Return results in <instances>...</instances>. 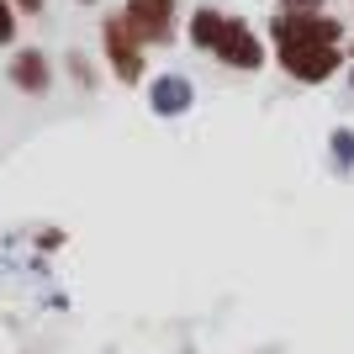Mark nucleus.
Wrapping results in <instances>:
<instances>
[{"instance_id":"obj_1","label":"nucleus","mask_w":354,"mask_h":354,"mask_svg":"<svg viewBox=\"0 0 354 354\" xmlns=\"http://www.w3.org/2000/svg\"><path fill=\"white\" fill-rule=\"evenodd\" d=\"M270 37H275V59L307 53V48H339L344 43V16L312 11V16H270Z\"/></svg>"},{"instance_id":"obj_2","label":"nucleus","mask_w":354,"mask_h":354,"mask_svg":"<svg viewBox=\"0 0 354 354\" xmlns=\"http://www.w3.org/2000/svg\"><path fill=\"white\" fill-rule=\"evenodd\" d=\"M101 53H106V69H111L117 85H143L148 80V48L138 43V32L127 27L122 11L101 16Z\"/></svg>"},{"instance_id":"obj_3","label":"nucleus","mask_w":354,"mask_h":354,"mask_svg":"<svg viewBox=\"0 0 354 354\" xmlns=\"http://www.w3.org/2000/svg\"><path fill=\"white\" fill-rule=\"evenodd\" d=\"M212 59L222 64V69H238V74H259L265 69V43H259V32L243 21V16H227V27H222L217 48H212Z\"/></svg>"},{"instance_id":"obj_4","label":"nucleus","mask_w":354,"mask_h":354,"mask_svg":"<svg viewBox=\"0 0 354 354\" xmlns=\"http://www.w3.org/2000/svg\"><path fill=\"white\" fill-rule=\"evenodd\" d=\"M180 0H127L122 16H127V27L138 32V43L143 48H169L175 43V21H180Z\"/></svg>"},{"instance_id":"obj_5","label":"nucleus","mask_w":354,"mask_h":354,"mask_svg":"<svg viewBox=\"0 0 354 354\" xmlns=\"http://www.w3.org/2000/svg\"><path fill=\"white\" fill-rule=\"evenodd\" d=\"M6 80H11V90H21V95H32V101H43L48 90H53V59H48L43 48H11Z\"/></svg>"},{"instance_id":"obj_6","label":"nucleus","mask_w":354,"mask_h":354,"mask_svg":"<svg viewBox=\"0 0 354 354\" xmlns=\"http://www.w3.org/2000/svg\"><path fill=\"white\" fill-rule=\"evenodd\" d=\"M344 64H349V53H344V48H307V53L281 59V69L291 74L296 85H323V80H333Z\"/></svg>"},{"instance_id":"obj_7","label":"nucleus","mask_w":354,"mask_h":354,"mask_svg":"<svg viewBox=\"0 0 354 354\" xmlns=\"http://www.w3.org/2000/svg\"><path fill=\"white\" fill-rule=\"evenodd\" d=\"M196 101V85L185 74H153V85H148V106H153V117H185Z\"/></svg>"},{"instance_id":"obj_8","label":"nucleus","mask_w":354,"mask_h":354,"mask_svg":"<svg viewBox=\"0 0 354 354\" xmlns=\"http://www.w3.org/2000/svg\"><path fill=\"white\" fill-rule=\"evenodd\" d=\"M222 27H227V11H217V6H196V16L185 21V37H191V48H217Z\"/></svg>"},{"instance_id":"obj_9","label":"nucleus","mask_w":354,"mask_h":354,"mask_svg":"<svg viewBox=\"0 0 354 354\" xmlns=\"http://www.w3.org/2000/svg\"><path fill=\"white\" fill-rule=\"evenodd\" d=\"M64 74H69V85L80 90V95H95V90H101V69H95V59L80 53V48L64 53Z\"/></svg>"},{"instance_id":"obj_10","label":"nucleus","mask_w":354,"mask_h":354,"mask_svg":"<svg viewBox=\"0 0 354 354\" xmlns=\"http://www.w3.org/2000/svg\"><path fill=\"white\" fill-rule=\"evenodd\" d=\"M16 37H21V16L11 0H0V48H16Z\"/></svg>"},{"instance_id":"obj_11","label":"nucleus","mask_w":354,"mask_h":354,"mask_svg":"<svg viewBox=\"0 0 354 354\" xmlns=\"http://www.w3.org/2000/svg\"><path fill=\"white\" fill-rule=\"evenodd\" d=\"M349 164H354V133L339 127V133H333V169H349Z\"/></svg>"},{"instance_id":"obj_12","label":"nucleus","mask_w":354,"mask_h":354,"mask_svg":"<svg viewBox=\"0 0 354 354\" xmlns=\"http://www.w3.org/2000/svg\"><path fill=\"white\" fill-rule=\"evenodd\" d=\"M281 16H312V11H328V0H275Z\"/></svg>"},{"instance_id":"obj_13","label":"nucleus","mask_w":354,"mask_h":354,"mask_svg":"<svg viewBox=\"0 0 354 354\" xmlns=\"http://www.w3.org/2000/svg\"><path fill=\"white\" fill-rule=\"evenodd\" d=\"M64 238H69L64 227H43V233H37V249H43V254H53V249H64Z\"/></svg>"},{"instance_id":"obj_14","label":"nucleus","mask_w":354,"mask_h":354,"mask_svg":"<svg viewBox=\"0 0 354 354\" xmlns=\"http://www.w3.org/2000/svg\"><path fill=\"white\" fill-rule=\"evenodd\" d=\"M16 6V16H43L48 11V0H11Z\"/></svg>"},{"instance_id":"obj_15","label":"nucleus","mask_w":354,"mask_h":354,"mask_svg":"<svg viewBox=\"0 0 354 354\" xmlns=\"http://www.w3.org/2000/svg\"><path fill=\"white\" fill-rule=\"evenodd\" d=\"M74 6H101V0H74Z\"/></svg>"},{"instance_id":"obj_16","label":"nucleus","mask_w":354,"mask_h":354,"mask_svg":"<svg viewBox=\"0 0 354 354\" xmlns=\"http://www.w3.org/2000/svg\"><path fill=\"white\" fill-rule=\"evenodd\" d=\"M349 80H354V64H349Z\"/></svg>"}]
</instances>
